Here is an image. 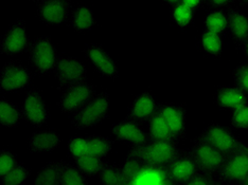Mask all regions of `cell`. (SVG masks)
Segmentation results:
<instances>
[{"mask_svg":"<svg viewBox=\"0 0 248 185\" xmlns=\"http://www.w3.org/2000/svg\"><path fill=\"white\" fill-rule=\"evenodd\" d=\"M232 78L234 86L248 94V61L235 67L232 70Z\"/></svg>","mask_w":248,"mask_h":185,"instance_id":"34","label":"cell"},{"mask_svg":"<svg viewBox=\"0 0 248 185\" xmlns=\"http://www.w3.org/2000/svg\"><path fill=\"white\" fill-rule=\"evenodd\" d=\"M241 7H248V0H238Z\"/></svg>","mask_w":248,"mask_h":185,"instance_id":"43","label":"cell"},{"mask_svg":"<svg viewBox=\"0 0 248 185\" xmlns=\"http://www.w3.org/2000/svg\"><path fill=\"white\" fill-rule=\"evenodd\" d=\"M86 140L88 155L99 157V158H105L110 153L115 144V141L112 140L101 136H89L86 137Z\"/></svg>","mask_w":248,"mask_h":185,"instance_id":"27","label":"cell"},{"mask_svg":"<svg viewBox=\"0 0 248 185\" xmlns=\"http://www.w3.org/2000/svg\"><path fill=\"white\" fill-rule=\"evenodd\" d=\"M59 184L62 185H86L88 181L86 175L81 171L77 165H72L68 162H60V179Z\"/></svg>","mask_w":248,"mask_h":185,"instance_id":"24","label":"cell"},{"mask_svg":"<svg viewBox=\"0 0 248 185\" xmlns=\"http://www.w3.org/2000/svg\"><path fill=\"white\" fill-rule=\"evenodd\" d=\"M157 110L167 122L174 139L177 142L185 139L186 133H187V129H186V114H187V112H186L184 106L160 104Z\"/></svg>","mask_w":248,"mask_h":185,"instance_id":"16","label":"cell"},{"mask_svg":"<svg viewBox=\"0 0 248 185\" xmlns=\"http://www.w3.org/2000/svg\"><path fill=\"white\" fill-rule=\"evenodd\" d=\"M248 175V145L227 157L224 165L217 173L218 183H242Z\"/></svg>","mask_w":248,"mask_h":185,"instance_id":"5","label":"cell"},{"mask_svg":"<svg viewBox=\"0 0 248 185\" xmlns=\"http://www.w3.org/2000/svg\"><path fill=\"white\" fill-rule=\"evenodd\" d=\"M54 75L59 83V88L68 87L73 84L85 82L87 68L78 59L70 56H63L56 61Z\"/></svg>","mask_w":248,"mask_h":185,"instance_id":"9","label":"cell"},{"mask_svg":"<svg viewBox=\"0 0 248 185\" xmlns=\"http://www.w3.org/2000/svg\"><path fill=\"white\" fill-rule=\"evenodd\" d=\"M104 158H99L93 155H85L78 157L76 160V165L80 168L81 171L86 176H95L100 173L102 168L106 164V162L103 160Z\"/></svg>","mask_w":248,"mask_h":185,"instance_id":"28","label":"cell"},{"mask_svg":"<svg viewBox=\"0 0 248 185\" xmlns=\"http://www.w3.org/2000/svg\"><path fill=\"white\" fill-rule=\"evenodd\" d=\"M71 27L76 32L90 30L97 26V20L87 4H81L77 7L71 14Z\"/></svg>","mask_w":248,"mask_h":185,"instance_id":"22","label":"cell"},{"mask_svg":"<svg viewBox=\"0 0 248 185\" xmlns=\"http://www.w3.org/2000/svg\"><path fill=\"white\" fill-rule=\"evenodd\" d=\"M83 52L98 73L102 76L112 78V80H116L118 77L119 71H118L115 60L110 57V55L102 47L93 43L84 48Z\"/></svg>","mask_w":248,"mask_h":185,"instance_id":"13","label":"cell"},{"mask_svg":"<svg viewBox=\"0 0 248 185\" xmlns=\"http://www.w3.org/2000/svg\"><path fill=\"white\" fill-rule=\"evenodd\" d=\"M61 137L54 129L33 132L28 139V148L32 154H49L60 146Z\"/></svg>","mask_w":248,"mask_h":185,"instance_id":"19","label":"cell"},{"mask_svg":"<svg viewBox=\"0 0 248 185\" xmlns=\"http://www.w3.org/2000/svg\"><path fill=\"white\" fill-rule=\"evenodd\" d=\"M33 80L32 72L25 65L9 61L0 70V89L3 92H11L30 86Z\"/></svg>","mask_w":248,"mask_h":185,"instance_id":"8","label":"cell"},{"mask_svg":"<svg viewBox=\"0 0 248 185\" xmlns=\"http://www.w3.org/2000/svg\"><path fill=\"white\" fill-rule=\"evenodd\" d=\"M71 0H41L37 3L38 18L47 25H62L68 19Z\"/></svg>","mask_w":248,"mask_h":185,"instance_id":"12","label":"cell"},{"mask_svg":"<svg viewBox=\"0 0 248 185\" xmlns=\"http://www.w3.org/2000/svg\"><path fill=\"white\" fill-rule=\"evenodd\" d=\"M241 50H242V52H243L245 58L248 60V39L245 42V43L243 44V46H242Z\"/></svg>","mask_w":248,"mask_h":185,"instance_id":"41","label":"cell"},{"mask_svg":"<svg viewBox=\"0 0 248 185\" xmlns=\"http://www.w3.org/2000/svg\"><path fill=\"white\" fill-rule=\"evenodd\" d=\"M235 0H205V9L209 10H227L233 4Z\"/></svg>","mask_w":248,"mask_h":185,"instance_id":"39","label":"cell"},{"mask_svg":"<svg viewBox=\"0 0 248 185\" xmlns=\"http://www.w3.org/2000/svg\"><path fill=\"white\" fill-rule=\"evenodd\" d=\"M195 11L189 8L188 5L179 2L173 5L171 10V17L174 24L180 29H186L193 24Z\"/></svg>","mask_w":248,"mask_h":185,"instance_id":"29","label":"cell"},{"mask_svg":"<svg viewBox=\"0 0 248 185\" xmlns=\"http://www.w3.org/2000/svg\"><path fill=\"white\" fill-rule=\"evenodd\" d=\"M200 137L226 157L239 150L244 145L229 128L217 123L208 125Z\"/></svg>","mask_w":248,"mask_h":185,"instance_id":"6","label":"cell"},{"mask_svg":"<svg viewBox=\"0 0 248 185\" xmlns=\"http://www.w3.org/2000/svg\"><path fill=\"white\" fill-rule=\"evenodd\" d=\"M161 1H163V2H166V3H168V4H170V5H175V4H177V3H179V2H182V0H161Z\"/></svg>","mask_w":248,"mask_h":185,"instance_id":"42","label":"cell"},{"mask_svg":"<svg viewBox=\"0 0 248 185\" xmlns=\"http://www.w3.org/2000/svg\"><path fill=\"white\" fill-rule=\"evenodd\" d=\"M205 30L225 35L228 33V16L226 10H209L205 16Z\"/></svg>","mask_w":248,"mask_h":185,"instance_id":"25","label":"cell"},{"mask_svg":"<svg viewBox=\"0 0 248 185\" xmlns=\"http://www.w3.org/2000/svg\"><path fill=\"white\" fill-rule=\"evenodd\" d=\"M28 54L37 74H48L54 71L59 57L58 51L49 36H39L31 42Z\"/></svg>","mask_w":248,"mask_h":185,"instance_id":"4","label":"cell"},{"mask_svg":"<svg viewBox=\"0 0 248 185\" xmlns=\"http://www.w3.org/2000/svg\"><path fill=\"white\" fill-rule=\"evenodd\" d=\"M187 154L192 158L199 171L217 176L226 161L227 157L214 148L200 136L191 140V146Z\"/></svg>","mask_w":248,"mask_h":185,"instance_id":"3","label":"cell"},{"mask_svg":"<svg viewBox=\"0 0 248 185\" xmlns=\"http://www.w3.org/2000/svg\"><path fill=\"white\" fill-rule=\"evenodd\" d=\"M230 125L234 129L248 130V104L233 110Z\"/></svg>","mask_w":248,"mask_h":185,"instance_id":"35","label":"cell"},{"mask_svg":"<svg viewBox=\"0 0 248 185\" xmlns=\"http://www.w3.org/2000/svg\"><path fill=\"white\" fill-rule=\"evenodd\" d=\"M110 98L107 92L93 97L72 116L71 124L78 130L86 129L100 124L108 117Z\"/></svg>","mask_w":248,"mask_h":185,"instance_id":"2","label":"cell"},{"mask_svg":"<svg viewBox=\"0 0 248 185\" xmlns=\"http://www.w3.org/2000/svg\"><path fill=\"white\" fill-rule=\"evenodd\" d=\"M157 105L153 94L149 91H144L138 94L127 108L125 119L132 120L137 123L149 122L152 116L157 111Z\"/></svg>","mask_w":248,"mask_h":185,"instance_id":"17","label":"cell"},{"mask_svg":"<svg viewBox=\"0 0 248 185\" xmlns=\"http://www.w3.org/2000/svg\"><path fill=\"white\" fill-rule=\"evenodd\" d=\"M100 184L102 185H120L122 184V178L120 167L106 163L102 171H100Z\"/></svg>","mask_w":248,"mask_h":185,"instance_id":"33","label":"cell"},{"mask_svg":"<svg viewBox=\"0 0 248 185\" xmlns=\"http://www.w3.org/2000/svg\"><path fill=\"white\" fill-rule=\"evenodd\" d=\"M149 140L152 142L159 141H176L169 128L167 122L158 110L149 120Z\"/></svg>","mask_w":248,"mask_h":185,"instance_id":"21","label":"cell"},{"mask_svg":"<svg viewBox=\"0 0 248 185\" xmlns=\"http://www.w3.org/2000/svg\"><path fill=\"white\" fill-rule=\"evenodd\" d=\"M182 154L177 141H159L146 143L140 146H131L127 156L137 159L144 167L166 168Z\"/></svg>","mask_w":248,"mask_h":185,"instance_id":"1","label":"cell"},{"mask_svg":"<svg viewBox=\"0 0 248 185\" xmlns=\"http://www.w3.org/2000/svg\"><path fill=\"white\" fill-rule=\"evenodd\" d=\"M30 43L25 22L19 19L5 31L0 39V53L4 55L21 54L28 51Z\"/></svg>","mask_w":248,"mask_h":185,"instance_id":"10","label":"cell"},{"mask_svg":"<svg viewBox=\"0 0 248 185\" xmlns=\"http://www.w3.org/2000/svg\"><path fill=\"white\" fill-rule=\"evenodd\" d=\"M24 119L21 110L10 102L8 99L1 98L0 100V124L5 128H15L20 124Z\"/></svg>","mask_w":248,"mask_h":185,"instance_id":"23","label":"cell"},{"mask_svg":"<svg viewBox=\"0 0 248 185\" xmlns=\"http://www.w3.org/2000/svg\"><path fill=\"white\" fill-rule=\"evenodd\" d=\"M21 112L24 120L32 126L42 127L46 124L49 119V111L41 91L31 89L26 93Z\"/></svg>","mask_w":248,"mask_h":185,"instance_id":"11","label":"cell"},{"mask_svg":"<svg viewBox=\"0 0 248 185\" xmlns=\"http://www.w3.org/2000/svg\"><path fill=\"white\" fill-rule=\"evenodd\" d=\"M68 153L73 159L88 155L86 138H72L68 141Z\"/></svg>","mask_w":248,"mask_h":185,"instance_id":"36","label":"cell"},{"mask_svg":"<svg viewBox=\"0 0 248 185\" xmlns=\"http://www.w3.org/2000/svg\"><path fill=\"white\" fill-rule=\"evenodd\" d=\"M182 2L194 11L205 8V0H182Z\"/></svg>","mask_w":248,"mask_h":185,"instance_id":"40","label":"cell"},{"mask_svg":"<svg viewBox=\"0 0 248 185\" xmlns=\"http://www.w3.org/2000/svg\"><path fill=\"white\" fill-rule=\"evenodd\" d=\"M199 44L202 51L214 57H219L222 55L224 47L223 37L217 33L205 30L199 38Z\"/></svg>","mask_w":248,"mask_h":185,"instance_id":"26","label":"cell"},{"mask_svg":"<svg viewBox=\"0 0 248 185\" xmlns=\"http://www.w3.org/2000/svg\"><path fill=\"white\" fill-rule=\"evenodd\" d=\"M17 164V160H16V157L12 151L8 149L1 150V154H0V177L13 170Z\"/></svg>","mask_w":248,"mask_h":185,"instance_id":"37","label":"cell"},{"mask_svg":"<svg viewBox=\"0 0 248 185\" xmlns=\"http://www.w3.org/2000/svg\"><path fill=\"white\" fill-rule=\"evenodd\" d=\"M119 167L122 178V184L126 185L135 182V180L138 178L139 173L142 171V168L144 166L137 159L127 156L124 163Z\"/></svg>","mask_w":248,"mask_h":185,"instance_id":"30","label":"cell"},{"mask_svg":"<svg viewBox=\"0 0 248 185\" xmlns=\"http://www.w3.org/2000/svg\"><path fill=\"white\" fill-rule=\"evenodd\" d=\"M241 184H245V185H248V175H247V177L244 179L243 182H242Z\"/></svg>","mask_w":248,"mask_h":185,"instance_id":"44","label":"cell"},{"mask_svg":"<svg viewBox=\"0 0 248 185\" xmlns=\"http://www.w3.org/2000/svg\"><path fill=\"white\" fill-rule=\"evenodd\" d=\"M216 103L221 108L234 110L248 104V94L236 86H224L216 92Z\"/></svg>","mask_w":248,"mask_h":185,"instance_id":"20","label":"cell"},{"mask_svg":"<svg viewBox=\"0 0 248 185\" xmlns=\"http://www.w3.org/2000/svg\"><path fill=\"white\" fill-rule=\"evenodd\" d=\"M30 171L22 164H17L5 175L1 176L0 184L1 185H20L24 184L30 177Z\"/></svg>","mask_w":248,"mask_h":185,"instance_id":"32","label":"cell"},{"mask_svg":"<svg viewBox=\"0 0 248 185\" xmlns=\"http://www.w3.org/2000/svg\"><path fill=\"white\" fill-rule=\"evenodd\" d=\"M110 132L118 141L127 142L131 146H140L149 142V136L140 128L138 123L128 119L112 124Z\"/></svg>","mask_w":248,"mask_h":185,"instance_id":"15","label":"cell"},{"mask_svg":"<svg viewBox=\"0 0 248 185\" xmlns=\"http://www.w3.org/2000/svg\"><path fill=\"white\" fill-rule=\"evenodd\" d=\"M95 92L97 89L93 84L86 82L73 84L66 87L64 93L59 100L58 106L63 114H75L95 97Z\"/></svg>","mask_w":248,"mask_h":185,"instance_id":"7","label":"cell"},{"mask_svg":"<svg viewBox=\"0 0 248 185\" xmlns=\"http://www.w3.org/2000/svg\"><path fill=\"white\" fill-rule=\"evenodd\" d=\"M60 179V162L59 163H50L45 166L37 173L34 180L36 185H53L59 184Z\"/></svg>","mask_w":248,"mask_h":185,"instance_id":"31","label":"cell"},{"mask_svg":"<svg viewBox=\"0 0 248 185\" xmlns=\"http://www.w3.org/2000/svg\"><path fill=\"white\" fill-rule=\"evenodd\" d=\"M228 16V33L235 48L240 50L248 39V16L238 8L226 10Z\"/></svg>","mask_w":248,"mask_h":185,"instance_id":"18","label":"cell"},{"mask_svg":"<svg viewBox=\"0 0 248 185\" xmlns=\"http://www.w3.org/2000/svg\"><path fill=\"white\" fill-rule=\"evenodd\" d=\"M218 181L216 176L209 175V173L202 172V171H197L195 175L190 178L189 180L185 184L188 185H213L217 184Z\"/></svg>","mask_w":248,"mask_h":185,"instance_id":"38","label":"cell"},{"mask_svg":"<svg viewBox=\"0 0 248 185\" xmlns=\"http://www.w3.org/2000/svg\"><path fill=\"white\" fill-rule=\"evenodd\" d=\"M199 171L194 160L187 154H180L165 168V178L171 183H186Z\"/></svg>","mask_w":248,"mask_h":185,"instance_id":"14","label":"cell"}]
</instances>
